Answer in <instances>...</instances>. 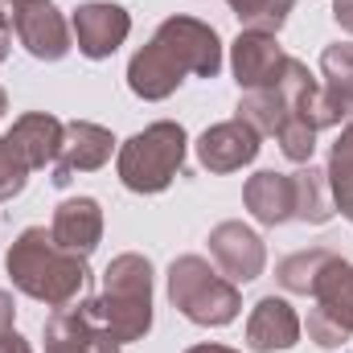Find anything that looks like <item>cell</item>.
I'll return each instance as SVG.
<instances>
[{
    "label": "cell",
    "instance_id": "6da1fadb",
    "mask_svg": "<svg viewBox=\"0 0 353 353\" xmlns=\"http://www.w3.org/2000/svg\"><path fill=\"white\" fill-rule=\"evenodd\" d=\"M4 271L17 292H25L29 300H37L46 308H66V304L83 300L90 283L87 259L62 251L46 226H29L17 234V243L4 255Z\"/></svg>",
    "mask_w": 353,
    "mask_h": 353
},
{
    "label": "cell",
    "instance_id": "7a4b0ae2",
    "mask_svg": "<svg viewBox=\"0 0 353 353\" xmlns=\"http://www.w3.org/2000/svg\"><path fill=\"white\" fill-rule=\"evenodd\" d=\"M94 316L111 329L119 345L144 341L152 329V263L136 251L115 255L103 271V292L94 296Z\"/></svg>",
    "mask_w": 353,
    "mask_h": 353
},
{
    "label": "cell",
    "instance_id": "3957f363",
    "mask_svg": "<svg viewBox=\"0 0 353 353\" xmlns=\"http://www.w3.org/2000/svg\"><path fill=\"white\" fill-rule=\"evenodd\" d=\"M185 152H189L185 128L173 119H161L119 144L115 173L132 193H165L185 169Z\"/></svg>",
    "mask_w": 353,
    "mask_h": 353
},
{
    "label": "cell",
    "instance_id": "277c9868",
    "mask_svg": "<svg viewBox=\"0 0 353 353\" xmlns=\"http://www.w3.org/2000/svg\"><path fill=\"white\" fill-rule=\"evenodd\" d=\"M169 300H173V308L185 321H193L201 329H222L243 308L239 283H230L222 271H214L201 255L173 259V267H169Z\"/></svg>",
    "mask_w": 353,
    "mask_h": 353
},
{
    "label": "cell",
    "instance_id": "5b68a950",
    "mask_svg": "<svg viewBox=\"0 0 353 353\" xmlns=\"http://www.w3.org/2000/svg\"><path fill=\"white\" fill-rule=\"evenodd\" d=\"M312 312H308V337L321 350H341L353 337V263L333 255L312 283Z\"/></svg>",
    "mask_w": 353,
    "mask_h": 353
},
{
    "label": "cell",
    "instance_id": "8992f818",
    "mask_svg": "<svg viewBox=\"0 0 353 353\" xmlns=\"http://www.w3.org/2000/svg\"><path fill=\"white\" fill-rule=\"evenodd\" d=\"M8 21H12V33L25 46V54L37 62H62L74 46L70 21L62 17V8L54 0H12Z\"/></svg>",
    "mask_w": 353,
    "mask_h": 353
},
{
    "label": "cell",
    "instance_id": "52a82bcc",
    "mask_svg": "<svg viewBox=\"0 0 353 353\" xmlns=\"http://www.w3.org/2000/svg\"><path fill=\"white\" fill-rule=\"evenodd\" d=\"M152 37L185 66V74L218 79V70H222V37H218L214 25H205L197 17H165Z\"/></svg>",
    "mask_w": 353,
    "mask_h": 353
},
{
    "label": "cell",
    "instance_id": "ba28073f",
    "mask_svg": "<svg viewBox=\"0 0 353 353\" xmlns=\"http://www.w3.org/2000/svg\"><path fill=\"white\" fill-rule=\"evenodd\" d=\"M119 350L123 345L94 316V300H74L66 308H54V316L46 321V353H119Z\"/></svg>",
    "mask_w": 353,
    "mask_h": 353
},
{
    "label": "cell",
    "instance_id": "9c48e42d",
    "mask_svg": "<svg viewBox=\"0 0 353 353\" xmlns=\"http://www.w3.org/2000/svg\"><path fill=\"white\" fill-rule=\"evenodd\" d=\"M70 33H74V46L79 54L90 58V62H103L111 58L128 33H132V12L123 4H111V0H87L74 8L70 17Z\"/></svg>",
    "mask_w": 353,
    "mask_h": 353
},
{
    "label": "cell",
    "instance_id": "30bf717a",
    "mask_svg": "<svg viewBox=\"0 0 353 353\" xmlns=\"http://www.w3.org/2000/svg\"><path fill=\"white\" fill-rule=\"evenodd\" d=\"M288 54L283 46L275 41V33H255V29H243L230 46V70H234V83L243 90H275L283 70H288Z\"/></svg>",
    "mask_w": 353,
    "mask_h": 353
},
{
    "label": "cell",
    "instance_id": "8fae6325",
    "mask_svg": "<svg viewBox=\"0 0 353 353\" xmlns=\"http://www.w3.org/2000/svg\"><path fill=\"white\" fill-rule=\"evenodd\" d=\"M263 136L247 123V119H222V123H214V128H205L201 136H197V165L205 169V173H239L243 165H251L255 157H259V144Z\"/></svg>",
    "mask_w": 353,
    "mask_h": 353
},
{
    "label": "cell",
    "instance_id": "7c38bea8",
    "mask_svg": "<svg viewBox=\"0 0 353 353\" xmlns=\"http://www.w3.org/2000/svg\"><path fill=\"white\" fill-rule=\"evenodd\" d=\"M210 255H214L218 271L230 283H251V279L263 275V267H267L263 239L251 226H243V222H218L210 230Z\"/></svg>",
    "mask_w": 353,
    "mask_h": 353
},
{
    "label": "cell",
    "instance_id": "4fadbf2b",
    "mask_svg": "<svg viewBox=\"0 0 353 353\" xmlns=\"http://www.w3.org/2000/svg\"><path fill=\"white\" fill-rule=\"evenodd\" d=\"M115 152V136L103 128V123H90V119H74L66 123L62 132V152H58V165H54V185H70L74 173H94L111 161Z\"/></svg>",
    "mask_w": 353,
    "mask_h": 353
},
{
    "label": "cell",
    "instance_id": "5bb4252c",
    "mask_svg": "<svg viewBox=\"0 0 353 353\" xmlns=\"http://www.w3.org/2000/svg\"><path fill=\"white\" fill-rule=\"evenodd\" d=\"M181 83H185V66L176 62L157 37H152L144 50H136L132 62H128V87H132L136 99H144V103L169 99Z\"/></svg>",
    "mask_w": 353,
    "mask_h": 353
},
{
    "label": "cell",
    "instance_id": "9a60e30c",
    "mask_svg": "<svg viewBox=\"0 0 353 353\" xmlns=\"http://www.w3.org/2000/svg\"><path fill=\"white\" fill-rule=\"evenodd\" d=\"M50 234L62 251L70 255H83L99 247L103 239V205L94 197H66L58 210H54V222H50Z\"/></svg>",
    "mask_w": 353,
    "mask_h": 353
},
{
    "label": "cell",
    "instance_id": "2e32d148",
    "mask_svg": "<svg viewBox=\"0 0 353 353\" xmlns=\"http://www.w3.org/2000/svg\"><path fill=\"white\" fill-rule=\"evenodd\" d=\"M300 341V316L283 296H263L247 316V345L255 353L292 350Z\"/></svg>",
    "mask_w": 353,
    "mask_h": 353
},
{
    "label": "cell",
    "instance_id": "e0dca14e",
    "mask_svg": "<svg viewBox=\"0 0 353 353\" xmlns=\"http://www.w3.org/2000/svg\"><path fill=\"white\" fill-rule=\"evenodd\" d=\"M243 201H247V210L259 226H283V222L296 218V181H292V173L263 169V173H255L247 181Z\"/></svg>",
    "mask_w": 353,
    "mask_h": 353
},
{
    "label": "cell",
    "instance_id": "ac0fdd59",
    "mask_svg": "<svg viewBox=\"0 0 353 353\" xmlns=\"http://www.w3.org/2000/svg\"><path fill=\"white\" fill-rule=\"evenodd\" d=\"M62 132H66L62 119H54V115H46V111H29V115H21L4 136H8L12 148L29 161V169H46V165H58Z\"/></svg>",
    "mask_w": 353,
    "mask_h": 353
},
{
    "label": "cell",
    "instance_id": "d6986e66",
    "mask_svg": "<svg viewBox=\"0 0 353 353\" xmlns=\"http://www.w3.org/2000/svg\"><path fill=\"white\" fill-rule=\"evenodd\" d=\"M321 99L333 111L337 123L353 119V46L333 41L321 54Z\"/></svg>",
    "mask_w": 353,
    "mask_h": 353
},
{
    "label": "cell",
    "instance_id": "ffe728a7",
    "mask_svg": "<svg viewBox=\"0 0 353 353\" xmlns=\"http://www.w3.org/2000/svg\"><path fill=\"white\" fill-rule=\"evenodd\" d=\"M292 181H296V222L325 226V222L337 214L325 173H321V169H312V165H300V169L292 173Z\"/></svg>",
    "mask_w": 353,
    "mask_h": 353
},
{
    "label": "cell",
    "instance_id": "44dd1931",
    "mask_svg": "<svg viewBox=\"0 0 353 353\" xmlns=\"http://www.w3.org/2000/svg\"><path fill=\"white\" fill-rule=\"evenodd\" d=\"M325 181H329V193H333L337 214H345L353 222V119L341 123V136H337L333 148H329Z\"/></svg>",
    "mask_w": 353,
    "mask_h": 353
},
{
    "label": "cell",
    "instance_id": "7402d4cb",
    "mask_svg": "<svg viewBox=\"0 0 353 353\" xmlns=\"http://www.w3.org/2000/svg\"><path fill=\"white\" fill-rule=\"evenodd\" d=\"M234 115L239 119H247L259 136H275L279 132V123L292 115V107H288V99L275 90H247L243 99H239V107H234Z\"/></svg>",
    "mask_w": 353,
    "mask_h": 353
},
{
    "label": "cell",
    "instance_id": "603a6c76",
    "mask_svg": "<svg viewBox=\"0 0 353 353\" xmlns=\"http://www.w3.org/2000/svg\"><path fill=\"white\" fill-rule=\"evenodd\" d=\"M333 259V251H325V247H312V251H296V255H288L279 271H275V279H279V288L283 292H296V296H308L312 292V283H316V275L325 271V263Z\"/></svg>",
    "mask_w": 353,
    "mask_h": 353
},
{
    "label": "cell",
    "instance_id": "cb8c5ba5",
    "mask_svg": "<svg viewBox=\"0 0 353 353\" xmlns=\"http://www.w3.org/2000/svg\"><path fill=\"white\" fill-rule=\"evenodd\" d=\"M226 4L239 17V25L255 33H279L288 25V12L296 8V0H226Z\"/></svg>",
    "mask_w": 353,
    "mask_h": 353
},
{
    "label": "cell",
    "instance_id": "d4e9b609",
    "mask_svg": "<svg viewBox=\"0 0 353 353\" xmlns=\"http://www.w3.org/2000/svg\"><path fill=\"white\" fill-rule=\"evenodd\" d=\"M316 128H312V119L308 115H288L283 123H279V132H275V144H279V152L292 161V165H312V152H316Z\"/></svg>",
    "mask_w": 353,
    "mask_h": 353
},
{
    "label": "cell",
    "instance_id": "484cf974",
    "mask_svg": "<svg viewBox=\"0 0 353 353\" xmlns=\"http://www.w3.org/2000/svg\"><path fill=\"white\" fill-rule=\"evenodd\" d=\"M29 161L12 148V140L8 136H0V201H12L21 189H25V181H29Z\"/></svg>",
    "mask_w": 353,
    "mask_h": 353
},
{
    "label": "cell",
    "instance_id": "4316f807",
    "mask_svg": "<svg viewBox=\"0 0 353 353\" xmlns=\"http://www.w3.org/2000/svg\"><path fill=\"white\" fill-rule=\"evenodd\" d=\"M0 353H33V345L17 329H8V333H0Z\"/></svg>",
    "mask_w": 353,
    "mask_h": 353
},
{
    "label": "cell",
    "instance_id": "83f0119b",
    "mask_svg": "<svg viewBox=\"0 0 353 353\" xmlns=\"http://www.w3.org/2000/svg\"><path fill=\"white\" fill-rule=\"evenodd\" d=\"M8 50H12V21H8V8L0 0V62L8 58Z\"/></svg>",
    "mask_w": 353,
    "mask_h": 353
},
{
    "label": "cell",
    "instance_id": "f1b7e54d",
    "mask_svg": "<svg viewBox=\"0 0 353 353\" xmlns=\"http://www.w3.org/2000/svg\"><path fill=\"white\" fill-rule=\"evenodd\" d=\"M12 321H17V300L8 292H0V333H8Z\"/></svg>",
    "mask_w": 353,
    "mask_h": 353
},
{
    "label": "cell",
    "instance_id": "f546056e",
    "mask_svg": "<svg viewBox=\"0 0 353 353\" xmlns=\"http://www.w3.org/2000/svg\"><path fill=\"white\" fill-rule=\"evenodd\" d=\"M333 21H337L345 33H353V0H333Z\"/></svg>",
    "mask_w": 353,
    "mask_h": 353
},
{
    "label": "cell",
    "instance_id": "4dcf8cb0",
    "mask_svg": "<svg viewBox=\"0 0 353 353\" xmlns=\"http://www.w3.org/2000/svg\"><path fill=\"white\" fill-rule=\"evenodd\" d=\"M185 353H239V350H230V345H214V341H205V345H193V350H185Z\"/></svg>",
    "mask_w": 353,
    "mask_h": 353
},
{
    "label": "cell",
    "instance_id": "1f68e13d",
    "mask_svg": "<svg viewBox=\"0 0 353 353\" xmlns=\"http://www.w3.org/2000/svg\"><path fill=\"white\" fill-rule=\"evenodd\" d=\"M8 111V94H4V87H0V115Z\"/></svg>",
    "mask_w": 353,
    "mask_h": 353
}]
</instances>
